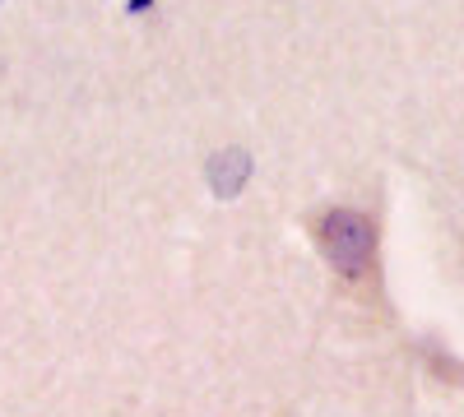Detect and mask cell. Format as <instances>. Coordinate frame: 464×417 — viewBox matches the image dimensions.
<instances>
[{"instance_id":"1","label":"cell","mask_w":464,"mask_h":417,"mask_svg":"<svg viewBox=\"0 0 464 417\" xmlns=\"http://www.w3.org/2000/svg\"><path fill=\"white\" fill-rule=\"evenodd\" d=\"M312 237H316V251L325 255L330 274L348 288H376V255H381V227L372 213L362 209H321L312 218Z\"/></svg>"}]
</instances>
